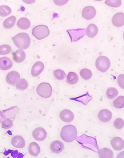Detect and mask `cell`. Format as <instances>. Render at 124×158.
<instances>
[{"mask_svg":"<svg viewBox=\"0 0 124 158\" xmlns=\"http://www.w3.org/2000/svg\"><path fill=\"white\" fill-rule=\"evenodd\" d=\"M60 135L61 138L64 142L72 143L77 138L78 131L75 126L69 124L65 125L62 128Z\"/></svg>","mask_w":124,"mask_h":158,"instance_id":"1","label":"cell"},{"mask_svg":"<svg viewBox=\"0 0 124 158\" xmlns=\"http://www.w3.org/2000/svg\"><path fill=\"white\" fill-rule=\"evenodd\" d=\"M12 39L14 44L18 49L26 50L30 46V37L27 33L25 32L18 33Z\"/></svg>","mask_w":124,"mask_h":158,"instance_id":"2","label":"cell"},{"mask_svg":"<svg viewBox=\"0 0 124 158\" xmlns=\"http://www.w3.org/2000/svg\"><path fill=\"white\" fill-rule=\"evenodd\" d=\"M50 30L46 25H38L32 29V35L38 40L45 39L50 35Z\"/></svg>","mask_w":124,"mask_h":158,"instance_id":"3","label":"cell"},{"mask_svg":"<svg viewBox=\"0 0 124 158\" xmlns=\"http://www.w3.org/2000/svg\"><path fill=\"white\" fill-rule=\"evenodd\" d=\"M36 91L40 96L43 98H48L51 96L52 87L49 83L42 82L38 85Z\"/></svg>","mask_w":124,"mask_h":158,"instance_id":"4","label":"cell"},{"mask_svg":"<svg viewBox=\"0 0 124 158\" xmlns=\"http://www.w3.org/2000/svg\"><path fill=\"white\" fill-rule=\"evenodd\" d=\"M96 67L100 72L104 73L109 70L111 66L110 59L107 56H101L96 60Z\"/></svg>","mask_w":124,"mask_h":158,"instance_id":"5","label":"cell"},{"mask_svg":"<svg viewBox=\"0 0 124 158\" xmlns=\"http://www.w3.org/2000/svg\"><path fill=\"white\" fill-rule=\"evenodd\" d=\"M32 136L36 141L41 142L47 138V133L42 127H38L32 131Z\"/></svg>","mask_w":124,"mask_h":158,"instance_id":"6","label":"cell"},{"mask_svg":"<svg viewBox=\"0 0 124 158\" xmlns=\"http://www.w3.org/2000/svg\"><path fill=\"white\" fill-rule=\"evenodd\" d=\"M97 12L95 7L91 6H86L82 11V17L87 20H90L96 15Z\"/></svg>","mask_w":124,"mask_h":158,"instance_id":"7","label":"cell"},{"mask_svg":"<svg viewBox=\"0 0 124 158\" xmlns=\"http://www.w3.org/2000/svg\"><path fill=\"white\" fill-rule=\"evenodd\" d=\"M111 145L115 151H121L124 148V141L121 137L116 136L112 139L110 141Z\"/></svg>","mask_w":124,"mask_h":158,"instance_id":"8","label":"cell"},{"mask_svg":"<svg viewBox=\"0 0 124 158\" xmlns=\"http://www.w3.org/2000/svg\"><path fill=\"white\" fill-rule=\"evenodd\" d=\"M67 32L69 33L72 41H76L85 36L86 31L85 29H77L69 30H67Z\"/></svg>","mask_w":124,"mask_h":158,"instance_id":"9","label":"cell"},{"mask_svg":"<svg viewBox=\"0 0 124 158\" xmlns=\"http://www.w3.org/2000/svg\"><path fill=\"white\" fill-rule=\"evenodd\" d=\"M20 74L15 71H12L8 73L6 76V82L10 85H15L20 80Z\"/></svg>","mask_w":124,"mask_h":158,"instance_id":"10","label":"cell"},{"mask_svg":"<svg viewBox=\"0 0 124 158\" xmlns=\"http://www.w3.org/2000/svg\"><path fill=\"white\" fill-rule=\"evenodd\" d=\"M113 114L111 111L108 109L102 110L98 114V118L102 122L106 123L109 122L112 118Z\"/></svg>","mask_w":124,"mask_h":158,"instance_id":"11","label":"cell"},{"mask_svg":"<svg viewBox=\"0 0 124 158\" xmlns=\"http://www.w3.org/2000/svg\"><path fill=\"white\" fill-rule=\"evenodd\" d=\"M60 118L65 123H70L74 118V113L70 110L65 109L60 113Z\"/></svg>","mask_w":124,"mask_h":158,"instance_id":"12","label":"cell"},{"mask_svg":"<svg viewBox=\"0 0 124 158\" xmlns=\"http://www.w3.org/2000/svg\"><path fill=\"white\" fill-rule=\"evenodd\" d=\"M64 144L59 140H55L51 143L50 149L52 153L59 154L64 150Z\"/></svg>","mask_w":124,"mask_h":158,"instance_id":"13","label":"cell"},{"mask_svg":"<svg viewBox=\"0 0 124 158\" xmlns=\"http://www.w3.org/2000/svg\"><path fill=\"white\" fill-rule=\"evenodd\" d=\"M44 65L40 61L36 62L31 68V75L33 77H37L40 75L44 70Z\"/></svg>","mask_w":124,"mask_h":158,"instance_id":"14","label":"cell"},{"mask_svg":"<svg viewBox=\"0 0 124 158\" xmlns=\"http://www.w3.org/2000/svg\"><path fill=\"white\" fill-rule=\"evenodd\" d=\"M11 144L14 147L18 148H23L26 146L25 139L20 135H16L11 140Z\"/></svg>","mask_w":124,"mask_h":158,"instance_id":"15","label":"cell"},{"mask_svg":"<svg viewBox=\"0 0 124 158\" xmlns=\"http://www.w3.org/2000/svg\"><path fill=\"white\" fill-rule=\"evenodd\" d=\"M112 23L114 26L118 27H123L124 25V14L120 12L114 15L112 18Z\"/></svg>","mask_w":124,"mask_h":158,"instance_id":"16","label":"cell"},{"mask_svg":"<svg viewBox=\"0 0 124 158\" xmlns=\"http://www.w3.org/2000/svg\"><path fill=\"white\" fill-rule=\"evenodd\" d=\"M26 54L24 50L18 49L13 53V59L17 63H21L25 61Z\"/></svg>","mask_w":124,"mask_h":158,"instance_id":"17","label":"cell"},{"mask_svg":"<svg viewBox=\"0 0 124 158\" xmlns=\"http://www.w3.org/2000/svg\"><path fill=\"white\" fill-rule=\"evenodd\" d=\"M13 66V62L8 57L4 56L0 58V69L3 70H8Z\"/></svg>","mask_w":124,"mask_h":158,"instance_id":"18","label":"cell"},{"mask_svg":"<svg viewBox=\"0 0 124 158\" xmlns=\"http://www.w3.org/2000/svg\"><path fill=\"white\" fill-rule=\"evenodd\" d=\"M98 32V27L94 24H90L86 29V33L89 38H93L96 37Z\"/></svg>","mask_w":124,"mask_h":158,"instance_id":"19","label":"cell"},{"mask_svg":"<svg viewBox=\"0 0 124 158\" xmlns=\"http://www.w3.org/2000/svg\"><path fill=\"white\" fill-rule=\"evenodd\" d=\"M28 151L31 156L36 157L38 156L40 153V147L37 143L32 142L29 146Z\"/></svg>","mask_w":124,"mask_h":158,"instance_id":"20","label":"cell"},{"mask_svg":"<svg viewBox=\"0 0 124 158\" xmlns=\"http://www.w3.org/2000/svg\"><path fill=\"white\" fill-rule=\"evenodd\" d=\"M18 108L17 106L12 107L7 109L5 110H3L2 111L3 113L4 114L6 118L11 119L12 118H14L16 115L18 113Z\"/></svg>","mask_w":124,"mask_h":158,"instance_id":"21","label":"cell"},{"mask_svg":"<svg viewBox=\"0 0 124 158\" xmlns=\"http://www.w3.org/2000/svg\"><path fill=\"white\" fill-rule=\"evenodd\" d=\"M98 156L99 158H113L114 153L110 148H105L99 150Z\"/></svg>","mask_w":124,"mask_h":158,"instance_id":"22","label":"cell"},{"mask_svg":"<svg viewBox=\"0 0 124 158\" xmlns=\"http://www.w3.org/2000/svg\"><path fill=\"white\" fill-rule=\"evenodd\" d=\"M17 25L19 29L25 30L30 27V22L28 19L23 17L18 19L17 23Z\"/></svg>","mask_w":124,"mask_h":158,"instance_id":"23","label":"cell"},{"mask_svg":"<svg viewBox=\"0 0 124 158\" xmlns=\"http://www.w3.org/2000/svg\"><path fill=\"white\" fill-rule=\"evenodd\" d=\"M16 21V18L14 16H11L6 19L3 23V26L6 29L12 28L14 27Z\"/></svg>","mask_w":124,"mask_h":158,"instance_id":"24","label":"cell"},{"mask_svg":"<svg viewBox=\"0 0 124 158\" xmlns=\"http://www.w3.org/2000/svg\"><path fill=\"white\" fill-rule=\"evenodd\" d=\"M78 81V77L76 73L74 72H70L66 77V81L70 85H74Z\"/></svg>","mask_w":124,"mask_h":158,"instance_id":"25","label":"cell"},{"mask_svg":"<svg viewBox=\"0 0 124 158\" xmlns=\"http://www.w3.org/2000/svg\"><path fill=\"white\" fill-rule=\"evenodd\" d=\"M119 92L116 88L114 87H109L106 91V96L109 99H112L117 96Z\"/></svg>","mask_w":124,"mask_h":158,"instance_id":"26","label":"cell"},{"mask_svg":"<svg viewBox=\"0 0 124 158\" xmlns=\"http://www.w3.org/2000/svg\"><path fill=\"white\" fill-rule=\"evenodd\" d=\"M29 83L25 79H20L18 82L16 84V88L18 90L24 91L27 89Z\"/></svg>","mask_w":124,"mask_h":158,"instance_id":"27","label":"cell"},{"mask_svg":"<svg viewBox=\"0 0 124 158\" xmlns=\"http://www.w3.org/2000/svg\"><path fill=\"white\" fill-rule=\"evenodd\" d=\"M80 77L85 80H88L92 77V71L88 69H83L80 70Z\"/></svg>","mask_w":124,"mask_h":158,"instance_id":"28","label":"cell"},{"mask_svg":"<svg viewBox=\"0 0 124 158\" xmlns=\"http://www.w3.org/2000/svg\"><path fill=\"white\" fill-rule=\"evenodd\" d=\"M12 13V10L10 7L6 5L0 6V16H7Z\"/></svg>","mask_w":124,"mask_h":158,"instance_id":"29","label":"cell"},{"mask_svg":"<svg viewBox=\"0 0 124 158\" xmlns=\"http://www.w3.org/2000/svg\"><path fill=\"white\" fill-rule=\"evenodd\" d=\"M114 106L116 108H123L124 107V97L120 96L114 101Z\"/></svg>","mask_w":124,"mask_h":158,"instance_id":"30","label":"cell"},{"mask_svg":"<svg viewBox=\"0 0 124 158\" xmlns=\"http://www.w3.org/2000/svg\"><path fill=\"white\" fill-rule=\"evenodd\" d=\"M54 76L57 80L62 81L65 78L66 75L64 71L62 69H58L54 71Z\"/></svg>","mask_w":124,"mask_h":158,"instance_id":"31","label":"cell"},{"mask_svg":"<svg viewBox=\"0 0 124 158\" xmlns=\"http://www.w3.org/2000/svg\"><path fill=\"white\" fill-rule=\"evenodd\" d=\"M105 3L113 7H119L122 5V0H106Z\"/></svg>","mask_w":124,"mask_h":158,"instance_id":"32","label":"cell"},{"mask_svg":"<svg viewBox=\"0 0 124 158\" xmlns=\"http://www.w3.org/2000/svg\"><path fill=\"white\" fill-rule=\"evenodd\" d=\"M11 51V46L8 44L0 45V55H4L10 53Z\"/></svg>","mask_w":124,"mask_h":158,"instance_id":"33","label":"cell"},{"mask_svg":"<svg viewBox=\"0 0 124 158\" xmlns=\"http://www.w3.org/2000/svg\"><path fill=\"white\" fill-rule=\"evenodd\" d=\"M13 121L10 119L6 118L2 123V128L7 130L13 127Z\"/></svg>","mask_w":124,"mask_h":158,"instance_id":"34","label":"cell"},{"mask_svg":"<svg viewBox=\"0 0 124 158\" xmlns=\"http://www.w3.org/2000/svg\"><path fill=\"white\" fill-rule=\"evenodd\" d=\"M114 125L116 129L120 130L123 129L124 126V121L121 118H117L114 122Z\"/></svg>","mask_w":124,"mask_h":158,"instance_id":"35","label":"cell"},{"mask_svg":"<svg viewBox=\"0 0 124 158\" xmlns=\"http://www.w3.org/2000/svg\"><path fill=\"white\" fill-rule=\"evenodd\" d=\"M8 154L10 155V157L12 158H19V154L17 151H14V150H9L5 151L4 153V155Z\"/></svg>","mask_w":124,"mask_h":158,"instance_id":"36","label":"cell"},{"mask_svg":"<svg viewBox=\"0 0 124 158\" xmlns=\"http://www.w3.org/2000/svg\"><path fill=\"white\" fill-rule=\"evenodd\" d=\"M124 74H121L120 76H119L118 78V84L119 85V86L124 89Z\"/></svg>","mask_w":124,"mask_h":158,"instance_id":"37","label":"cell"},{"mask_svg":"<svg viewBox=\"0 0 124 158\" xmlns=\"http://www.w3.org/2000/svg\"><path fill=\"white\" fill-rule=\"evenodd\" d=\"M53 1L56 5L62 6L66 4L69 0H53Z\"/></svg>","mask_w":124,"mask_h":158,"instance_id":"38","label":"cell"},{"mask_svg":"<svg viewBox=\"0 0 124 158\" xmlns=\"http://www.w3.org/2000/svg\"><path fill=\"white\" fill-rule=\"evenodd\" d=\"M6 119L4 114L3 113L2 111L0 110V123L2 122L3 121Z\"/></svg>","mask_w":124,"mask_h":158,"instance_id":"39","label":"cell"},{"mask_svg":"<svg viewBox=\"0 0 124 158\" xmlns=\"http://www.w3.org/2000/svg\"><path fill=\"white\" fill-rule=\"evenodd\" d=\"M23 2L25 3L28 4H31L36 2V0H22Z\"/></svg>","mask_w":124,"mask_h":158,"instance_id":"40","label":"cell"},{"mask_svg":"<svg viewBox=\"0 0 124 158\" xmlns=\"http://www.w3.org/2000/svg\"><path fill=\"white\" fill-rule=\"evenodd\" d=\"M116 158H124V151H122V152L119 153V154L117 155V157H116Z\"/></svg>","mask_w":124,"mask_h":158,"instance_id":"41","label":"cell"},{"mask_svg":"<svg viewBox=\"0 0 124 158\" xmlns=\"http://www.w3.org/2000/svg\"><path fill=\"white\" fill-rule=\"evenodd\" d=\"M96 1H98V2H100V1H102V0H95Z\"/></svg>","mask_w":124,"mask_h":158,"instance_id":"42","label":"cell"}]
</instances>
